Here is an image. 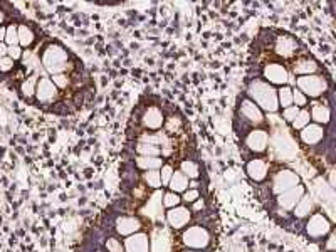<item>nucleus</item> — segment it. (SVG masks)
I'll return each mask as SVG.
<instances>
[{
  "instance_id": "nucleus-1",
  "label": "nucleus",
  "mask_w": 336,
  "mask_h": 252,
  "mask_svg": "<svg viewBox=\"0 0 336 252\" xmlns=\"http://www.w3.org/2000/svg\"><path fill=\"white\" fill-rule=\"evenodd\" d=\"M249 96L254 100V103L264 111L274 113L279 108L277 103V91L274 89L271 84L264 81H252L249 86Z\"/></svg>"
},
{
  "instance_id": "nucleus-2",
  "label": "nucleus",
  "mask_w": 336,
  "mask_h": 252,
  "mask_svg": "<svg viewBox=\"0 0 336 252\" xmlns=\"http://www.w3.org/2000/svg\"><path fill=\"white\" fill-rule=\"evenodd\" d=\"M67 61H69L67 50L63 46H59V44L47 46L42 54V66L50 76L64 74L69 67Z\"/></svg>"
},
{
  "instance_id": "nucleus-3",
  "label": "nucleus",
  "mask_w": 336,
  "mask_h": 252,
  "mask_svg": "<svg viewBox=\"0 0 336 252\" xmlns=\"http://www.w3.org/2000/svg\"><path fill=\"white\" fill-rule=\"evenodd\" d=\"M298 89L301 91L304 96L309 98H318L326 91L328 84L324 81V78L316 74H309V76H299L298 78Z\"/></svg>"
},
{
  "instance_id": "nucleus-4",
  "label": "nucleus",
  "mask_w": 336,
  "mask_h": 252,
  "mask_svg": "<svg viewBox=\"0 0 336 252\" xmlns=\"http://www.w3.org/2000/svg\"><path fill=\"white\" fill-rule=\"evenodd\" d=\"M184 239V244L192 249H205L210 242V234L207 232V229L200 227V225H193V227H188L187 231L182 235Z\"/></svg>"
},
{
  "instance_id": "nucleus-5",
  "label": "nucleus",
  "mask_w": 336,
  "mask_h": 252,
  "mask_svg": "<svg viewBox=\"0 0 336 252\" xmlns=\"http://www.w3.org/2000/svg\"><path fill=\"white\" fill-rule=\"evenodd\" d=\"M296 185H299V175L294 173L291 170H281L276 173L272 180V190L274 193L281 195V193L287 192V190L294 188Z\"/></svg>"
},
{
  "instance_id": "nucleus-6",
  "label": "nucleus",
  "mask_w": 336,
  "mask_h": 252,
  "mask_svg": "<svg viewBox=\"0 0 336 252\" xmlns=\"http://www.w3.org/2000/svg\"><path fill=\"white\" fill-rule=\"evenodd\" d=\"M35 98L39 103L49 104L57 98V87L50 81V78H41L35 86Z\"/></svg>"
},
{
  "instance_id": "nucleus-7",
  "label": "nucleus",
  "mask_w": 336,
  "mask_h": 252,
  "mask_svg": "<svg viewBox=\"0 0 336 252\" xmlns=\"http://www.w3.org/2000/svg\"><path fill=\"white\" fill-rule=\"evenodd\" d=\"M331 224L328 222V218L321 214H315L306 224V231L311 237H323L330 232Z\"/></svg>"
},
{
  "instance_id": "nucleus-8",
  "label": "nucleus",
  "mask_w": 336,
  "mask_h": 252,
  "mask_svg": "<svg viewBox=\"0 0 336 252\" xmlns=\"http://www.w3.org/2000/svg\"><path fill=\"white\" fill-rule=\"evenodd\" d=\"M304 187L302 185H296L294 188L287 190V192L281 193L279 197H277V203H279L281 207H283L284 210H293L296 207V203L299 202V200L302 199V195H304Z\"/></svg>"
},
{
  "instance_id": "nucleus-9",
  "label": "nucleus",
  "mask_w": 336,
  "mask_h": 252,
  "mask_svg": "<svg viewBox=\"0 0 336 252\" xmlns=\"http://www.w3.org/2000/svg\"><path fill=\"white\" fill-rule=\"evenodd\" d=\"M264 78L272 84H286L289 81V74L287 69L283 64H268L264 67Z\"/></svg>"
},
{
  "instance_id": "nucleus-10",
  "label": "nucleus",
  "mask_w": 336,
  "mask_h": 252,
  "mask_svg": "<svg viewBox=\"0 0 336 252\" xmlns=\"http://www.w3.org/2000/svg\"><path fill=\"white\" fill-rule=\"evenodd\" d=\"M167 220L168 224L171 225L173 229H182L184 225L188 224L190 220V210L187 207H173L167 212Z\"/></svg>"
},
{
  "instance_id": "nucleus-11",
  "label": "nucleus",
  "mask_w": 336,
  "mask_h": 252,
  "mask_svg": "<svg viewBox=\"0 0 336 252\" xmlns=\"http://www.w3.org/2000/svg\"><path fill=\"white\" fill-rule=\"evenodd\" d=\"M240 113H242V116L247 119V121L254 123V125H259V123L264 121L262 109L251 100H244L242 103H240Z\"/></svg>"
},
{
  "instance_id": "nucleus-12",
  "label": "nucleus",
  "mask_w": 336,
  "mask_h": 252,
  "mask_svg": "<svg viewBox=\"0 0 336 252\" xmlns=\"http://www.w3.org/2000/svg\"><path fill=\"white\" fill-rule=\"evenodd\" d=\"M126 252H150V240L147 234H133L125 240Z\"/></svg>"
},
{
  "instance_id": "nucleus-13",
  "label": "nucleus",
  "mask_w": 336,
  "mask_h": 252,
  "mask_svg": "<svg viewBox=\"0 0 336 252\" xmlns=\"http://www.w3.org/2000/svg\"><path fill=\"white\" fill-rule=\"evenodd\" d=\"M268 141H269V136H268V133H266V131L254 130V131H251L249 136H247L246 145L252 150V151L262 153L266 148H268Z\"/></svg>"
},
{
  "instance_id": "nucleus-14",
  "label": "nucleus",
  "mask_w": 336,
  "mask_h": 252,
  "mask_svg": "<svg viewBox=\"0 0 336 252\" xmlns=\"http://www.w3.org/2000/svg\"><path fill=\"white\" fill-rule=\"evenodd\" d=\"M324 130L321 125H316V123H309L301 130V140L304 141L306 145H316L323 140Z\"/></svg>"
},
{
  "instance_id": "nucleus-15",
  "label": "nucleus",
  "mask_w": 336,
  "mask_h": 252,
  "mask_svg": "<svg viewBox=\"0 0 336 252\" xmlns=\"http://www.w3.org/2000/svg\"><path fill=\"white\" fill-rule=\"evenodd\" d=\"M298 50V42L291 35H279L276 41V52L283 57H293Z\"/></svg>"
},
{
  "instance_id": "nucleus-16",
  "label": "nucleus",
  "mask_w": 336,
  "mask_h": 252,
  "mask_svg": "<svg viewBox=\"0 0 336 252\" xmlns=\"http://www.w3.org/2000/svg\"><path fill=\"white\" fill-rule=\"evenodd\" d=\"M141 229V222L134 217H119L116 220V232L121 235H133Z\"/></svg>"
},
{
  "instance_id": "nucleus-17",
  "label": "nucleus",
  "mask_w": 336,
  "mask_h": 252,
  "mask_svg": "<svg viewBox=\"0 0 336 252\" xmlns=\"http://www.w3.org/2000/svg\"><path fill=\"white\" fill-rule=\"evenodd\" d=\"M143 125L148 128V130H158L163 125V115L158 108L151 106V108L147 109L143 116Z\"/></svg>"
},
{
  "instance_id": "nucleus-18",
  "label": "nucleus",
  "mask_w": 336,
  "mask_h": 252,
  "mask_svg": "<svg viewBox=\"0 0 336 252\" xmlns=\"http://www.w3.org/2000/svg\"><path fill=\"white\" fill-rule=\"evenodd\" d=\"M247 173H249V177L252 178V180L255 182H261L266 178V175H268V165H266L264 160H252V162H249V165H247Z\"/></svg>"
},
{
  "instance_id": "nucleus-19",
  "label": "nucleus",
  "mask_w": 336,
  "mask_h": 252,
  "mask_svg": "<svg viewBox=\"0 0 336 252\" xmlns=\"http://www.w3.org/2000/svg\"><path fill=\"white\" fill-rule=\"evenodd\" d=\"M17 35H19V46L22 47V49H27V47H31L32 44H34V41H35L34 31H32V29L29 27V25H25V24L17 25Z\"/></svg>"
},
{
  "instance_id": "nucleus-20",
  "label": "nucleus",
  "mask_w": 336,
  "mask_h": 252,
  "mask_svg": "<svg viewBox=\"0 0 336 252\" xmlns=\"http://www.w3.org/2000/svg\"><path fill=\"white\" fill-rule=\"evenodd\" d=\"M293 71L298 76H309L318 71V64L313 59H299L293 64Z\"/></svg>"
},
{
  "instance_id": "nucleus-21",
  "label": "nucleus",
  "mask_w": 336,
  "mask_h": 252,
  "mask_svg": "<svg viewBox=\"0 0 336 252\" xmlns=\"http://www.w3.org/2000/svg\"><path fill=\"white\" fill-rule=\"evenodd\" d=\"M168 187H170L171 192H175V193L185 192V190H187V187H188V178L185 177L182 171H173V175H171Z\"/></svg>"
},
{
  "instance_id": "nucleus-22",
  "label": "nucleus",
  "mask_w": 336,
  "mask_h": 252,
  "mask_svg": "<svg viewBox=\"0 0 336 252\" xmlns=\"http://www.w3.org/2000/svg\"><path fill=\"white\" fill-rule=\"evenodd\" d=\"M136 165L145 171L160 170V168L163 167V162H162V158H158V156H138Z\"/></svg>"
},
{
  "instance_id": "nucleus-23",
  "label": "nucleus",
  "mask_w": 336,
  "mask_h": 252,
  "mask_svg": "<svg viewBox=\"0 0 336 252\" xmlns=\"http://www.w3.org/2000/svg\"><path fill=\"white\" fill-rule=\"evenodd\" d=\"M311 116L313 119L316 121V125H326L328 121H330V108L324 104H315L313 106V111H311Z\"/></svg>"
},
{
  "instance_id": "nucleus-24",
  "label": "nucleus",
  "mask_w": 336,
  "mask_h": 252,
  "mask_svg": "<svg viewBox=\"0 0 336 252\" xmlns=\"http://www.w3.org/2000/svg\"><path fill=\"white\" fill-rule=\"evenodd\" d=\"M311 210H313V202H311V199H309V197H306V195H302V199L299 200V202L296 203V207H294L296 217H299V218L308 217V215L311 214Z\"/></svg>"
},
{
  "instance_id": "nucleus-25",
  "label": "nucleus",
  "mask_w": 336,
  "mask_h": 252,
  "mask_svg": "<svg viewBox=\"0 0 336 252\" xmlns=\"http://www.w3.org/2000/svg\"><path fill=\"white\" fill-rule=\"evenodd\" d=\"M277 103L279 106H283L284 109L293 106V89L287 86H283L279 91H277Z\"/></svg>"
},
{
  "instance_id": "nucleus-26",
  "label": "nucleus",
  "mask_w": 336,
  "mask_h": 252,
  "mask_svg": "<svg viewBox=\"0 0 336 252\" xmlns=\"http://www.w3.org/2000/svg\"><path fill=\"white\" fill-rule=\"evenodd\" d=\"M37 81H39L37 74H32V76H29L24 83H22L20 91H22V94H24L25 98H32L35 94V86H37Z\"/></svg>"
},
{
  "instance_id": "nucleus-27",
  "label": "nucleus",
  "mask_w": 336,
  "mask_h": 252,
  "mask_svg": "<svg viewBox=\"0 0 336 252\" xmlns=\"http://www.w3.org/2000/svg\"><path fill=\"white\" fill-rule=\"evenodd\" d=\"M5 46H19V35H17V25L16 24H10L7 25V31H5Z\"/></svg>"
},
{
  "instance_id": "nucleus-28",
  "label": "nucleus",
  "mask_w": 336,
  "mask_h": 252,
  "mask_svg": "<svg viewBox=\"0 0 336 252\" xmlns=\"http://www.w3.org/2000/svg\"><path fill=\"white\" fill-rule=\"evenodd\" d=\"M180 171L185 175L187 178H197L200 175V170H199V165L193 162H184L180 167Z\"/></svg>"
},
{
  "instance_id": "nucleus-29",
  "label": "nucleus",
  "mask_w": 336,
  "mask_h": 252,
  "mask_svg": "<svg viewBox=\"0 0 336 252\" xmlns=\"http://www.w3.org/2000/svg\"><path fill=\"white\" fill-rule=\"evenodd\" d=\"M309 119H311V116H309L308 109H299L298 116H296L294 121H293V126L296 128V130H302L306 125H309Z\"/></svg>"
},
{
  "instance_id": "nucleus-30",
  "label": "nucleus",
  "mask_w": 336,
  "mask_h": 252,
  "mask_svg": "<svg viewBox=\"0 0 336 252\" xmlns=\"http://www.w3.org/2000/svg\"><path fill=\"white\" fill-rule=\"evenodd\" d=\"M145 182L153 188L162 187V178H160V171L158 170H148L145 171Z\"/></svg>"
},
{
  "instance_id": "nucleus-31",
  "label": "nucleus",
  "mask_w": 336,
  "mask_h": 252,
  "mask_svg": "<svg viewBox=\"0 0 336 252\" xmlns=\"http://www.w3.org/2000/svg\"><path fill=\"white\" fill-rule=\"evenodd\" d=\"M136 151L140 153V156H158L160 153V148L153 147L151 143H140L136 147Z\"/></svg>"
},
{
  "instance_id": "nucleus-32",
  "label": "nucleus",
  "mask_w": 336,
  "mask_h": 252,
  "mask_svg": "<svg viewBox=\"0 0 336 252\" xmlns=\"http://www.w3.org/2000/svg\"><path fill=\"white\" fill-rule=\"evenodd\" d=\"M180 197H178V193L175 192H168L163 195V205L168 207V209H173V207H178L180 205Z\"/></svg>"
},
{
  "instance_id": "nucleus-33",
  "label": "nucleus",
  "mask_w": 336,
  "mask_h": 252,
  "mask_svg": "<svg viewBox=\"0 0 336 252\" xmlns=\"http://www.w3.org/2000/svg\"><path fill=\"white\" fill-rule=\"evenodd\" d=\"M22 54H24V50H22V47L20 46H10V47H7V56L10 57V59L16 63V61H19L22 59Z\"/></svg>"
},
{
  "instance_id": "nucleus-34",
  "label": "nucleus",
  "mask_w": 336,
  "mask_h": 252,
  "mask_svg": "<svg viewBox=\"0 0 336 252\" xmlns=\"http://www.w3.org/2000/svg\"><path fill=\"white\" fill-rule=\"evenodd\" d=\"M50 81L56 84L57 89H64V87H67V84H69V78L66 74H56L50 78Z\"/></svg>"
},
{
  "instance_id": "nucleus-35",
  "label": "nucleus",
  "mask_w": 336,
  "mask_h": 252,
  "mask_svg": "<svg viewBox=\"0 0 336 252\" xmlns=\"http://www.w3.org/2000/svg\"><path fill=\"white\" fill-rule=\"evenodd\" d=\"M171 175H173V168H171L170 165H163L162 167V173H160V178H162V184L163 185L170 184Z\"/></svg>"
},
{
  "instance_id": "nucleus-36",
  "label": "nucleus",
  "mask_w": 336,
  "mask_h": 252,
  "mask_svg": "<svg viewBox=\"0 0 336 252\" xmlns=\"http://www.w3.org/2000/svg\"><path fill=\"white\" fill-rule=\"evenodd\" d=\"M293 103H294V106L301 108V106H304L306 103H308V98H306L299 89H296V91H293Z\"/></svg>"
},
{
  "instance_id": "nucleus-37",
  "label": "nucleus",
  "mask_w": 336,
  "mask_h": 252,
  "mask_svg": "<svg viewBox=\"0 0 336 252\" xmlns=\"http://www.w3.org/2000/svg\"><path fill=\"white\" fill-rule=\"evenodd\" d=\"M14 66H16V63H14L9 56L2 57V59H0V72H10L14 69Z\"/></svg>"
},
{
  "instance_id": "nucleus-38",
  "label": "nucleus",
  "mask_w": 336,
  "mask_h": 252,
  "mask_svg": "<svg viewBox=\"0 0 336 252\" xmlns=\"http://www.w3.org/2000/svg\"><path fill=\"white\" fill-rule=\"evenodd\" d=\"M106 247H108V252H123L121 242L118 239H108L106 240Z\"/></svg>"
},
{
  "instance_id": "nucleus-39",
  "label": "nucleus",
  "mask_w": 336,
  "mask_h": 252,
  "mask_svg": "<svg viewBox=\"0 0 336 252\" xmlns=\"http://www.w3.org/2000/svg\"><path fill=\"white\" fill-rule=\"evenodd\" d=\"M298 113H299V108H298V106H289V108L284 109V118H286L287 121L293 123L294 118L298 116Z\"/></svg>"
},
{
  "instance_id": "nucleus-40",
  "label": "nucleus",
  "mask_w": 336,
  "mask_h": 252,
  "mask_svg": "<svg viewBox=\"0 0 336 252\" xmlns=\"http://www.w3.org/2000/svg\"><path fill=\"white\" fill-rule=\"evenodd\" d=\"M199 199V190H185V195H184V200L188 203L195 202Z\"/></svg>"
},
{
  "instance_id": "nucleus-41",
  "label": "nucleus",
  "mask_w": 336,
  "mask_h": 252,
  "mask_svg": "<svg viewBox=\"0 0 336 252\" xmlns=\"http://www.w3.org/2000/svg\"><path fill=\"white\" fill-rule=\"evenodd\" d=\"M5 56H7V46H5V42H0V59Z\"/></svg>"
},
{
  "instance_id": "nucleus-42",
  "label": "nucleus",
  "mask_w": 336,
  "mask_h": 252,
  "mask_svg": "<svg viewBox=\"0 0 336 252\" xmlns=\"http://www.w3.org/2000/svg\"><path fill=\"white\" fill-rule=\"evenodd\" d=\"M5 31H7V27L5 25H2V27H0V42L5 41Z\"/></svg>"
},
{
  "instance_id": "nucleus-43",
  "label": "nucleus",
  "mask_w": 336,
  "mask_h": 252,
  "mask_svg": "<svg viewBox=\"0 0 336 252\" xmlns=\"http://www.w3.org/2000/svg\"><path fill=\"white\" fill-rule=\"evenodd\" d=\"M335 239H336V237H335V235H331V237H330V240H328V249H330V251H333V249H335Z\"/></svg>"
},
{
  "instance_id": "nucleus-44",
  "label": "nucleus",
  "mask_w": 336,
  "mask_h": 252,
  "mask_svg": "<svg viewBox=\"0 0 336 252\" xmlns=\"http://www.w3.org/2000/svg\"><path fill=\"white\" fill-rule=\"evenodd\" d=\"M3 20H5V16H3V12H2V10H0V27H2Z\"/></svg>"
},
{
  "instance_id": "nucleus-45",
  "label": "nucleus",
  "mask_w": 336,
  "mask_h": 252,
  "mask_svg": "<svg viewBox=\"0 0 336 252\" xmlns=\"http://www.w3.org/2000/svg\"><path fill=\"white\" fill-rule=\"evenodd\" d=\"M202 205H203V202H197V203H195V209H200Z\"/></svg>"
},
{
  "instance_id": "nucleus-46",
  "label": "nucleus",
  "mask_w": 336,
  "mask_h": 252,
  "mask_svg": "<svg viewBox=\"0 0 336 252\" xmlns=\"http://www.w3.org/2000/svg\"><path fill=\"white\" fill-rule=\"evenodd\" d=\"M96 252H101V251H96Z\"/></svg>"
}]
</instances>
